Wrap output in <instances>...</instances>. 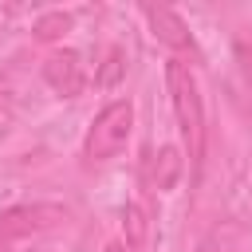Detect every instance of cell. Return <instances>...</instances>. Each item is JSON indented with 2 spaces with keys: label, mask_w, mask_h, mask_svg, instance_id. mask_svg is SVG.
<instances>
[{
  "label": "cell",
  "mask_w": 252,
  "mask_h": 252,
  "mask_svg": "<svg viewBox=\"0 0 252 252\" xmlns=\"http://www.w3.org/2000/svg\"><path fill=\"white\" fill-rule=\"evenodd\" d=\"M122 59H126L122 47H110V51H106V67L98 71V83H102V87H114V83H118V75H122Z\"/></svg>",
  "instance_id": "cell-9"
},
{
  "label": "cell",
  "mask_w": 252,
  "mask_h": 252,
  "mask_svg": "<svg viewBox=\"0 0 252 252\" xmlns=\"http://www.w3.org/2000/svg\"><path fill=\"white\" fill-rule=\"evenodd\" d=\"M122 228H126V244L134 252H142L146 248V213H142V205H126L122 209Z\"/></svg>",
  "instance_id": "cell-7"
},
{
  "label": "cell",
  "mask_w": 252,
  "mask_h": 252,
  "mask_svg": "<svg viewBox=\"0 0 252 252\" xmlns=\"http://www.w3.org/2000/svg\"><path fill=\"white\" fill-rule=\"evenodd\" d=\"M59 217L55 205H16L8 213H0V240H20V236H32V232H43L51 220Z\"/></svg>",
  "instance_id": "cell-4"
},
{
  "label": "cell",
  "mask_w": 252,
  "mask_h": 252,
  "mask_svg": "<svg viewBox=\"0 0 252 252\" xmlns=\"http://www.w3.org/2000/svg\"><path fill=\"white\" fill-rule=\"evenodd\" d=\"M181 150L177 146H161L158 154H146V177H150V189H173L177 177H181Z\"/></svg>",
  "instance_id": "cell-6"
},
{
  "label": "cell",
  "mask_w": 252,
  "mask_h": 252,
  "mask_svg": "<svg viewBox=\"0 0 252 252\" xmlns=\"http://www.w3.org/2000/svg\"><path fill=\"white\" fill-rule=\"evenodd\" d=\"M8 114H12V106H8V98H0V126L8 122Z\"/></svg>",
  "instance_id": "cell-11"
},
{
  "label": "cell",
  "mask_w": 252,
  "mask_h": 252,
  "mask_svg": "<svg viewBox=\"0 0 252 252\" xmlns=\"http://www.w3.org/2000/svg\"><path fill=\"white\" fill-rule=\"evenodd\" d=\"M240 71H244V83H248V94H252V47H240Z\"/></svg>",
  "instance_id": "cell-10"
},
{
  "label": "cell",
  "mask_w": 252,
  "mask_h": 252,
  "mask_svg": "<svg viewBox=\"0 0 252 252\" xmlns=\"http://www.w3.org/2000/svg\"><path fill=\"white\" fill-rule=\"evenodd\" d=\"M106 252H126V248L122 244H106Z\"/></svg>",
  "instance_id": "cell-13"
},
{
  "label": "cell",
  "mask_w": 252,
  "mask_h": 252,
  "mask_svg": "<svg viewBox=\"0 0 252 252\" xmlns=\"http://www.w3.org/2000/svg\"><path fill=\"white\" fill-rule=\"evenodd\" d=\"M67 28H71V16H67V12H51V16L35 20V35H39V39H55V35H63Z\"/></svg>",
  "instance_id": "cell-8"
},
{
  "label": "cell",
  "mask_w": 252,
  "mask_h": 252,
  "mask_svg": "<svg viewBox=\"0 0 252 252\" xmlns=\"http://www.w3.org/2000/svg\"><path fill=\"white\" fill-rule=\"evenodd\" d=\"M43 79H47V87L59 94V98H75L83 87H87V71H83V59H79V51H51L47 55V63H43Z\"/></svg>",
  "instance_id": "cell-3"
},
{
  "label": "cell",
  "mask_w": 252,
  "mask_h": 252,
  "mask_svg": "<svg viewBox=\"0 0 252 252\" xmlns=\"http://www.w3.org/2000/svg\"><path fill=\"white\" fill-rule=\"evenodd\" d=\"M130 130H134V102H130V98L106 102V106L94 114L91 130H87V146H83L87 161H110V158L126 146Z\"/></svg>",
  "instance_id": "cell-2"
},
{
  "label": "cell",
  "mask_w": 252,
  "mask_h": 252,
  "mask_svg": "<svg viewBox=\"0 0 252 252\" xmlns=\"http://www.w3.org/2000/svg\"><path fill=\"white\" fill-rule=\"evenodd\" d=\"M197 252H213V244H209V240H201V248H197Z\"/></svg>",
  "instance_id": "cell-12"
},
{
  "label": "cell",
  "mask_w": 252,
  "mask_h": 252,
  "mask_svg": "<svg viewBox=\"0 0 252 252\" xmlns=\"http://www.w3.org/2000/svg\"><path fill=\"white\" fill-rule=\"evenodd\" d=\"M142 16H146L150 32H154L165 47H173V51H193V35H189L185 20H181L173 8H154V4H146Z\"/></svg>",
  "instance_id": "cell-5"
},
{
  "label": "cell",
  "mask_w": 252,
  "mask_h": 252,
  "mask_svg": "<svg viewBox=\"0 0 252 252\" xmlns=\"http://www.w3.org/2000/svg\"><path fill=\"white\" fill-rule=\"evenodd\" d=\"M165 87H169V102H173L189 161H193V177H201V165H205V102H201V87H197L193 67L181 63V59H169L165 63Z\"/></svg>",
  "instance_id": "cell-1"
}]
</instances>
